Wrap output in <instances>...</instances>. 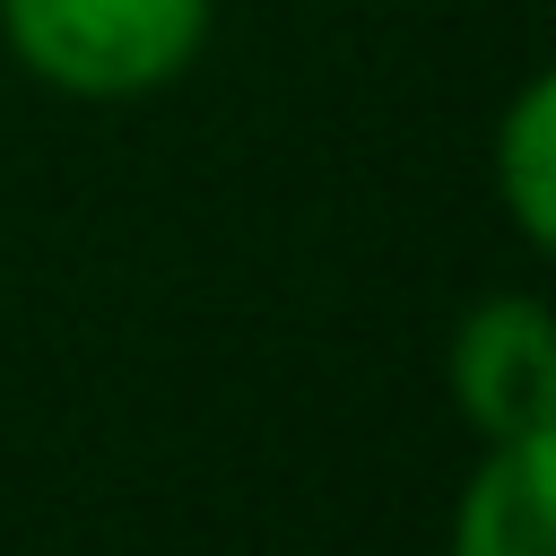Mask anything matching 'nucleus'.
<instances>
[{"label": "nucleus", "mask_w": 556, "mask_h": 556, "mask_svg": "<svg viewBox=\"0 0 556 556\" xmlns=\"http://www.w3.org/2000/svg\"><path fill=\"white\" fill-rule=\"evenodd\" d=\"M9 52L61 96H156L208 43V0H0Z\"/></svg>", "instance_id": "f257e3e1"}, {"label": "nucleus", "mask_w": 556, "mask_h": 556, "mask_svg": "<svg viewBox=\"0 0 556 556\" xmlns=\"http://www.w3.org/2000/svg\"><path fill=\"white\" fill-rule=\"evenodd\" d=\"M452 400L478 443H530L556 417V321L539 295H486L452 339Z\"/></svg>", "instance_id": "f03ea898"}, {"label": "nucleus", "mask_w": 556, "mask_h": 556, "mask_svg": "<svg viewBox=\"0 0 556 556\" xmlns=\"http://www.w3.org/2000/svg\"><path fill=\"white\" fill-rule=\"evenodd\" d=\"M556 539V443H486V460L460 486L452 556H547Z\"/></svg>", "instance_id": "7ed1b4c3"}, {"label": "nucleus", "mask_w": 556, "mask_h": 556, "mask_svg": "<svg viewBox=\"0 0 556 556\" xmlns=\"http://www.w3.org/2000/svg\"><path fill=\"white\" fill-rule=\"evenodd\" d=\"M495 191L521 226L530 252L556 243V78H530L504 113V139H495Z\"/></svg>", "instance_id": "20e7f679"}]
</instances>
